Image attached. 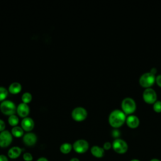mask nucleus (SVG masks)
Returning a JSON list of instances; mask_svg holds the SVG:
<instances>
[{"label": "nucleus", "instance_id": "1", "mask_svg": "<svg viewBox=\"0 0 161 161\" xmlns=\"http://www.w3.org/2000/svg\"><path fill=\"white\" fill-rule=\"evenodd\" d=\"M126 114L119 109L113 110L109 114L108 121L109 125L114 128L121 127L126 122Z\"/></svg>", "mask_w": 161, "mask_h": 161}, {"label": "nucleus", "instance_id": "2", "mask_svg": "<svg viewBox=\"0 0 161 161\" xmlns=\"http://www.w3.org/2000/svg\"><path fill=\"white\" fill-rule=\"evenodd\" d=\"M136 103L135 101L130 97L125 98L121 103L122 111L125 114H131L136 110Z\"/></svg>", "mask_w": 161, "mask_h": 161}, {"label": "nucleus", "instance_id": "3", "mask_svg": "<svg viewBox=\"0 0 161 161\" xmlns=\"http://www.w3.org/2000/svg\"><path fill=\"white\" fill-rule=\"evenodd\" d=\"M0 110L5 115H13L16 111L15 104L10 100H4L0 104Z\"/></svg>", "mask_w": 161, "mask_h": 161}, {"label": "nucleus", "instance_id": "4", "mask_svg": "<svg viewBox=\"0 0 161 161\" xmlns=\"http://www.w3.org/2000/svg\"><path fill=\"white\" fill-rule=\"evenodd\" d=\"M112 148L113 150L118 154L125 153L128 149L127 143L121 138H116L112 143Z\"/></svg>", "mask_w": 161, "mask_h": 161}, {"label": "nucleus", "instance_id": "5", "mask_svg": "<svg viewBox=\"0 0 161 161\" xmlns=\"http://www.w3.org/2000/svg\"><path fill=\"white\" fill-rule=\"evenodd\" d=\"M155 77L150 72H147L141 75L139 79L140 86L146 89L150 88L155 82Z\"/></svg>", "mask_w": 161, "mask_h": 161}, {"label": "nucleus", "instance_id": "6", "mask_svg": "<svg viewBox=\"0 0 161 161\" xmlns=\"http://www.w3.org/2000/svg\"><path fill=\"white\" fill-rule=\"evenodd\" d=\"M72 118L76 121H84L87 116V111L82 107H77L74 109L71 113Z\"/></svg>", "mask_w": 161, "mask_h": 161}, {"label": "nucleus", "instance_id": "7", "mask_svg": "<svg viewBox=\"0 0 161 161\" xmlns=\"http://www.w3.org/2000/svg\"><path fill=\"white\" fill-rule=\"evenodd\" d=\"M89 143L83 139L76 140L72 145L74 150L78 153H84L86 152L89 149Z\"/></svg>", "mask_w": 161, "mask_h": 161}, {"label": "nucleus", "instance_id": "8", "mask_svg": "<svg viewBox=\"0 0 161 161\" xmlns=\"http://www.w3.org/2000/svg\"><path fill=\"white\" fill-rule=\"evenodd\" d=\"M157 93L152 88L146 89L143 93V99L147 104H154L157 101Z\"/></svg>", "mask_w": 161, "mask_h": 161}, {"label": "nucleus", "instance_id": "9", "mask_svg": "<svg viewBox=\"0 0 161 161\" xmlns=\"http://www.w3.org/2000/svg\"><path fill=\"white\" fill-rule=\"evenodd\" d=\"M13 141V135L9 131L4 130L0 132V147L6 148L8 147Z\"/></svg>", "mask_w": 161, "mask_h": 161}, {"label": "nucleus", "instance_id": "10", "mask_svg": "<svg viewBox=\"0 0 161 161\" xmlns=\"http://www.w3.org/2000/svg\"><path fill=\"white\" fill-rule=\"evenodd\" d=\"M23 141L26 145L31 147L36 143L37 141V137L35 133L29 132L24 135L23 137Z\"/></svg>", "mask_w": 161, "mask_h": 161}, {"label": "nucleus", "instance_id": "11", "mask_svg": "<svg viewBox=\"0 0 161 161\" xmlns=\"http://www.w3.org/2000/svg\"><path fill=\"white\" fill-rule=\"evenodd\" d=\"M16 112L21 118H26L30 113V108L27 104L21 103L16 108Z\"/></svg>", "mask_w": 161, "mask_h": 161}, {"label": "nucleus", "instance_id": "12", "mask_svg": "<svg viewBox=\"0 0 161 161\" xmlns=\"http://www.w3.org/2000/svg\"><path fill=\"white\" fill-rule=\"evenodd\" d=\"M34 121L33 119L29 117H26L23 119L21 123V128L24 131H31L34 128Z\"/></svg>", "mask_w": 161, "mask_h": 161}, {"label": "nucleus", "instance_id": "13", "mask_svg": "<svg viewBox=\"0 0 161 161\" xmlns=\"http://www.w3.org/2000/svg\"><path fill=\"white\" fill-rule=\"evenodd\" d=\"M126 123L129 128L135 129L139 126L140 121L136 116L130 115L126 119Z\"/></svg>", "mask_w": 161, "mask_h": 161}, {"label": "nucleus", "instance_id": "14", "mask_svg": "<svg viewBox=\"0 0 161 161\" xmlns=\"http://www.w3.org/2000/svg\"><path fill=\"white\" fill-rule=\"evenodd\" d=\"M22 152V149L19 147H11L8 152V157L11 159H15L19 157Z\"/></svg>", "mask_w": 161, "mask_h": 161}, {"label": "nucleus", "instance_id": "15", "mask_svg": "<svg viewBox=\"0 0 161 161\" xmlns=\"http://www.w3.org/2000/svg\"><path fill=\"white\" fill-rule=\"evenodd\" d=\"M104 151L103 147L97 145L92 146L91 148V154L96 158H102L104 155Z\"/></svg>", "mask_w": 161, "mask_h": 161}, {"label": "nucleus", "instance_id": "16", "mask_svg": "<svg viewBox=\"0 0 161 161\" xmlns=\"http://www.w3.org/2000/svg\"><path fill=\"white\" fill-rule=\"evenodd\" d=\"M21 85L19 82H14L10 84V86H9L8 91L10 93L13 94H16L20 92V91H21Z\"/></svg>", "mask_w": 161, "mask_h": 161}, {"label": "nucleus", "instance_id": "17", "mask_svg": "<svg viewBox=\"0 0 161 161\" xmlns=\"http://www.w3.org/2000/svg\"><path fill=\"white\" fill-rule=\"evenodd\" d=\"M23 131L24 130H23V128L21 127L16 126L12 128L11 134L13 136H14L16 138H19L23 135V134H24Z\"/></svg>", "mask_w": 161, "mask_h": 161}, {"label": "nucleus", "instance_id": "18", "mask_svg": "<svg viewBox=\"0 0 161 161\" xmlns=\"http://www.w3.org/2000/svg\"><path fill=\"white\" fill-rule=\"evenodd\" d=\"M72 149V145L69 143H64L60 147V150L61 153L64 154H67L70 152Z\"/></svg>", "mask_w": 161, "mask_h": 161}, {"label": "nucleus", "instance_id": "19", "mask_svg": "<svg viewBox=\"0 0 161 161\" xmlns=\"http://www.w3.org/2000/svg\"><path fill=\"white\" fill-rule=\"evenodd\" d=\"M19 122V118L15 114H13L9 116L8 118V123L12 126H16Z\"/></svg>", "mask_w": 161, "mask_h": 161}, {"label": "nucleus", "instance_id": "20", "mask_svg": "<svg viewBox=\"0 0 161 161\" xmlns=\"http://www.w3.org/2000/svg\"><path fill=\"white\" fill-rule=\"evenodd\" d=\"M31 99H32V96L30 92H25L21 96V100L23 103L25 104H28L30 103Z\"/></svg>", "mask_w": 161, "mask_h": 161}, {"label": "nucleus", "instance_id": "21", "mask_svg": "<svg viewBox=\"0 0 161 161\" xmlns=\"http://www.w3.org/2000/svg\"><path fill=\"white\" fill-rule=\"evenodd\" d=\"M8 90L4 87H0V101H3L5 100L8 96Z\"/></svg>", "mask_w": 161, "mask_h": 161}, {"label": "nucleus", "instance_id": "22", "mask_svg": "<svg viewBox=\"0 0 161 161\" xmlns=\"http://www.w3.org/2000/svg\"><path fill=\"white\" fill-rule=\"evenodd\" d=\"M153 109L156 113H161V101H157L153 106Z\"/></svg>", "mask_w": 161, "mask_h": 161}, {"label": "nucleus", "instance_id": "23", "mask_svg": "<svg viewBox=\"0 0 161 161\" xmlns=\"http://www.w3.org/2000/svg\"><path fill=\"white\" fill-rule=\"evenodd\" d=\"M23 158L25 161H31L33 160V156L29 152H26L23 155Z\"/></svg>", "mask_w": 161, "mask_h": 161}, {"label": "nucleus", "instance_id": "24", "mask_svg": "<svg viewBox=\"0 0 161 161\" xmlns=\"http://www.w3.org/2000/svg\"><path fill=\"white\" fill-rule=\"evenodd\" d=\"M103 148L104 150H109L112 148V143H111L109 142H106L103 144Z\"/></svg>", "mask_w": 161, "mask_h": 161}, {"label": "nucleus", "instance_id": "25", "mask_svg": "<svg viewBox=\"0 0 161 161\" xmlns=\"http://www.w3.org/2000/svg\"><path fill=\"white\" fill-rule=\"evenodd\" d=\"M5 127H6V124L4 121L3 119H0V132L4 131Z\"/></svg>", "mask_w": 161, "mask_h": 161}, {"label": "nucleus", "instance_id": "26", "mask_svg": "<svg viewBox=\"0 0 161 161\" xmlns=\"http://www.w3.org/2000/svg\"><path fill=\"white\" fill-rule=\"evenodd\" d=\"M155 82L157 83V84L161 87V75H158L157 76V77L155 78Z\"/></svg>", "mask_w": 161, "mask_h": 161}, {"label": "nucleus", "instance_id": "27", "mask_svg": "<svg viewBox=\"0 0 161 161\" xmlns=\"http://www.w3.org/2000/svg\"><path fill=\"white\" fill-rule=\"evenodd\" d=\"M0 161H8V157L4 155H0Z\"/></svg>", "mask_w": 161, "mask_h": 161}, {"label": "nucleus", "instance_id": "28", "mask_svg": "<svg viewBox=\"0 0 161 161\" xmlns=\"http://www.w3.org/2000/svg\"><path fill=\"white\" fill-rule=\"evenodd\" d=\"M113 136H114V137H118V135H119V131H118V130H113Z\"/></svg>", "mask_w": 161, "mask_h": 161}, {"label": "nucleus", "instance_id": "29", "mask_svg": "<svg viewBox=\"0 0 161 161\" xmlns=\"http://www.w3.org/2000/svg\"><path fill=\"white\" fill-rule=\"evenodd\" d=\"M150 72L155 75V74L157 73V69L155 68H152V69H151Z\"/></svg>", "mask_w": 161, "mask_h": 161}, {"label": "nucleus", "instance_id": "30", "mask_svg": "<svg viewBox=\"0 0 161 161\" xmlns=\"http://www.w3.org/2000/svg\"><path fill=\"white\" fill-rule=\"evenodd\" d=\"M36 161H48V159L47 158L42 157H40Z\"/></svg>", "mask_w": 161, "mask_h": 161}, {"label": "nucleus", "instance_id": "31", "mask_svg": "<svg viewBox=\"0 0 161 161\" xmlns=\"http://www.w3.org/2000/svg\"><path fill=\"white\" fill-rule=\"evenodd\" d=\"M70 161H80L77 158H76V157H74V158H72L70 160Z\"/></svg>", "mask_w": 161, "mask_h": 161}, {"label": "nucleus", "instance_id": "32", "mask_svg": "<svg viewBox=\"0 0 161 161\" xmlns=\"http://www.w3.org/2000/svg\"><path fill=\"white\" fill-rule=\"evenodd\" d=\"M150 161H161V160H159V159H158V158H154L151 159Z\"/></svg>", "mask_w": 161, "mask_h": 161}, {"label": "nucleus", "instance_id": "33", "mask_svg": "<svg viewBox=\"0 0 161 161\" xmlns=\"http://www.w3.org/2000/svg\"><path fill=\"white\" fill-rule=\"evenodd\" d=\"M130 161H140V160L139 159H137V158H133Z\"/></svg>", "mask_w": 161, "mask_h": 161}]
</instances>
